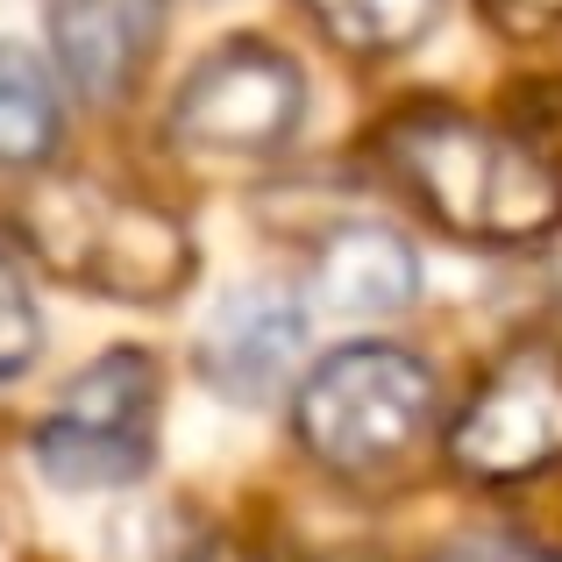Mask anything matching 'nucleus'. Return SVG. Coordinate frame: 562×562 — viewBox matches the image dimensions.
Instances as JSON below:
<instances>
[{"label": "nucleus", "mask_w": 562, "mask_h": 562, "mask_svg": "<svg viewBox=\"0 0 562 562\" xmlns=\"http://www.w3.org/2000/svg\"><path fill=\"white\" fill-rule=\"evenodd\" d=\"M378 150L398 192L463 243H535L562 221V171L477 114L406 108L384 122Z\"/></svg>", "instance_id": "f257e3e1"}, {"label": "nucleus", "mask_w": 562, "mask_h": 562, "mask_svg": "<svg viewBox=\"0 0 562 562\" xmlns=\"http://www.w3.org/2000/svg\"><path fill=\"white\" fill-rule=\"evenodd\" d=\"M22 235L57 278L100 300L157 306L192 278V235L171 206L100 179H50L29 192Z\"/></svg>", "instance_id": "f03ea898"}, {"label": "nucleus", "mask_w": 562, "mask_h": 562, "mask_svg": "<svg viewBox=\"0 0 562 562\" xmlns=\"http://www.w3.org/2000/svg\"><path fill=\"white\" fill-rule=\"evenodd\" d=\"M435 420V371L398 342H342L292 392V435L335 477H378L406 463Z\"/></svg>", "instance_id": "7ed1b4c3"}, {"label": "nucleus", "mask_w": 562, "mask_h": 562, "mask_svg": "<svg viewBox=\"0 0 562 562\" xmlns=\"http://www.w3.org/2000/svg\"><path fill=\"white\" fill-rule=\"evenodd\" d=\"M157 449V363L143 349H108L57 392L36 420V470L57 492H122Z\"/></svg>", "instance_id": "20e7f679"}, {"label": "nucleus", "mask_w": 562, "mask_h": 562, "mask_svg": "<svg viewBox=\"0 0 562 562\" xmlns=\"http://www.w3.org/2000/svg\"><path fill=\"white\" fill-rule=\"evenodd\" d=\"M306 114V79L285 50L257 36H235L221 50H206L186 71V86L171 93V143L192 157H221V165H257L278 157L300 136Z\"/></svg>", "instance_id": "39448f33"}, {"label": "nucleus", "mask_w": 562, "mask_h": 562, "mask_svg": "<svg viewBox=\"0 0 562 562\" xmlns=\"http://www.w3.org/2000/svg\"><path fill=\"white\" fill-rule=\"evenodd\" d=\"M449 463L484 484H520L562 463V342H520L477 378L449 420Z\"/></svg>", "instance_id": "423d86ee"}, {"label": "nucleus", "mask_w": 562, "mask_h": 562, "mask_svg": "<svg viewBox=\"0 0 562 562\" xmlns=\"http://www.w3.org/2000/svg\"><path fill=\"white\" fill-rule=\"evenodd\" d=\"M306 328H314V306L292 285H271V278L235 285L200 328V357H192L200 384L214 398H235V406H263L285 384H300Z\"/></svg>", "instance_id": "0eeeda50"}, {"label": "nucleus", "mask_w": 562, "mask_h": 562, "mask_svg": "<svg viewBox=\"0 0 562 562\" xmlns=\"http://www.w3.org/2000/svg\"><path fill=\"white\" fill-rule=\"evenodd\" d=\"M165 29V0H50V57L65 86L93 108H114L143 79Z\"/></svg>", "instance_id": "6e6552de"}, {"label": "nucleus", "mask_w": 562, "mask_h": 562, "mask_svg": "<svg viewBox=\"0 0 562 562\" xmlns=\"http://www.w3.org/2000/svg\"><path fill=\"white\" fill-rule=\"evenodd\" d=\"M420 292L413 243L384 221H349L321 243L314 257V306L335 321H392Z\"/></svg>", "instance_id": "1a4fd4ad"}, {"label": "nucleus", "mask_w": 562, "mask_h": 562, "mask_svg": "<svg viewBox=\"0 0 562 562\" xmlns=\"http://www.w3.org/2000/svg\"><path fill=\"white\" fill-rule=\"evenodd\" d=\"M65 108H57V71L29 43H0V165L29 171L57 150Z\"/></svg>", "instance_id": "9d476101"}, {"label": "nucleus", "mask_w": 562, "mask_h": 562, "mask_svg": "<svg viewBox=\"0 0 562 562\" xmlns=\"http://www.w3.org/2000/svg\"><path fill=\"white\" fill-rule=\"evenodd\" d=\"M441 8H449V0H306V14L328 29V43H342V50H357V57L413 50V43L435 29Z\"/></svg>", "instance_id": "9b49d317"}, {"label": "nucleus", "mask_w": 562, "mask_h": 562, "mask_svg": "<svg viewBox=\"0 0 562 562\" xmlns=\"http://www.w3.org/2000/svg\"><path fill=\"white\" fill-rule=\"evenodd\" d=\"M43 349V321H36V300H29L22 271H14L8 257H0V384L22 378L29 363H36Z\"/></svg>", "instance_id": "f8f14e48"}, {"label": "nucleus", "mask_w": 562, "mask_h": 562, "mask_svg": "<svg viewBox=\"0 0 562 562\" xmlns=\"http://www.w3.org/2000/svg\"><path fill=\"white\" fill-rule=\"evenodd\" d=\"M484 14H492V29H506V36H549L562 29V0H477Z\"/></svg>", "instance_id": "ddd939ff"}, {"label": "nucleus", "mask_w": 562, "mask_h": 562, "mask_svg": "<svg viewBox=\"0 0 562 562\" xmlns=\"http://www.w3.org/2000/svg\"><path fill=\"white\" fill-rule=\"evenodd\" d=\"M435 562H549L535 549V541H520V535H463V541H449Z\"/></svg>", "instance_id": "4468645a"}, {"label": "nucleus", "mask_w": 562, "mask_h": 562, "mask_svg": "<svg viewBox=\"0 0 562 562\" xmlns=\"http://www.w3.org/2000/svg\"><path fill=\"white\" fill-rule=\"evenodd\" d=\"M179 562H249V555H243V549H235V541H228V535H200V541H192V549H186Z\"/></svg>", "instance_id": "2eb2a0df"}]
</instances>
